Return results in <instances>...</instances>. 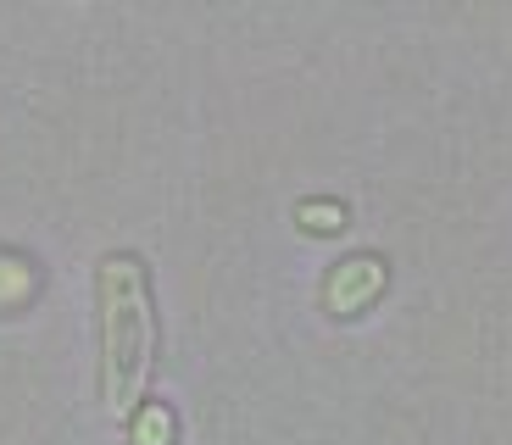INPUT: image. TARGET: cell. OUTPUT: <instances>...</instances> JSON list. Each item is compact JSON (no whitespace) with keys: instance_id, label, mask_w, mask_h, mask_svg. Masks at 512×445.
Returning <instances> with one entry per match:
<instances>
[{"instance_id":"cell-2","label":"cell","mask_w":512,"mask_h":445,"mask_svg":"<svg viewBox=\"0 0 512 445\" xmlns=\"http://www.w3.org/2000/svg\"><path fill=\"white\" fill-rule=\"evenodd\" d=\"M167 440H173V412L167 407L140 412V423H134V445H167Z\"/></svg>"},{"instance_id":"cell-1","label":"cell","mask_w":512,"mask_h":445,"mask_svg":"<svg viewBox=\"0 0 512 445\" xmlns=\"http://www.w3.org/2000/svg\"><path fill=\"white\" fill-rule=\"evenodd\" d=\"M101 390L106 412L128 418L151 379L156 356V306H151V279L134 251H112L101 262Z\"/></svg>"}]
</instances>
